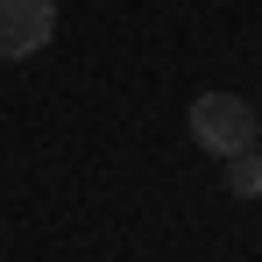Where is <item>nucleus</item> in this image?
Here are the masks:
<instances>
[{
	"label": "nucleus",
	"mask_w": 262,
	"mask_h": 262,
	"mask_svg": "<svg viewBox=\"0 0 262 262\" xmlns=\"http://www.w3.org/2000/svg\"><path fill=\"white\" fill-rule=\"evenodd\" d=\"M184 128H191V142L206 149V156H248L262 142V121H255V106L241 99V92H199L191 99V114H184Z\"/></svg>",
	"instance_id": "obj_1"
},
{
	"label": "nucleus",
	"mask_w": 262,
	"mask_h": 262,
	"mask_svg": "<svg viewBox=\"0 0 262 262\" xmlns=\"http://www.w3.org/2000/svg\"><path fill=\"white\" fill-rule=\"evenodd\" d=\"M57 36V0H0V57H36Z\"/></svg>",
	"instance_id": "obj_2"
},
{
	"label": "nucleus",
	"mask_w": 262,
	"mask_h": 262,
	"mask_svg": "<svg viewBox=\"0 0 262 262\" xmlns=\"http://www.w3.org/2000/svg\"><path fill=\"white\" fill-rule=\"evenodd\" d=\"M227 191H234V199H262V149L227 156Z\"/></svg>",
	"instance_id": "obj_3"
}]
</instances>
